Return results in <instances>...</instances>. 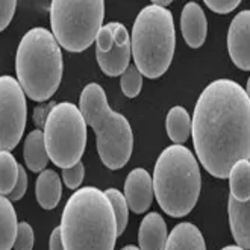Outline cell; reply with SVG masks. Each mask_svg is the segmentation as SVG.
<instances>
[{"mask_svg": "<svg viewBox=\"0 0 250 250\" xmlns=\"http://www.w3.org/2000/svg\"><path fill=\"white\" fill-rule=\"evenodd\" d=\"M32 247H34V229L27 222H21L17 226L14 250H32Z\"/></svg>", "mask_w": 250, "mask_h": 250, "instance_id": "d4e9b609", "label": "cell"}, {"mask_svg": "<svg viewBox=\"0 0 250 250\" xmlns=\"http://www.w3.org/2000/svg\"><path fill=\"white\" fill-rule=\"evenodd\" d=\"M56 106V102L50 100V102H46V104H41V105H37L34 108V123L42 129L44 125H46V120H47V117L50 114V111Z\"/></svg>", "mask_w": 250, "mask_h": 250, "instance_id": "83f0119b", "label": "cell"}, {"mask_svg": "<svg viewBox=\"0 0 250 250\" xmlns=\"http://www.w3.org/2000/svg\"><path fill=\"white\" fill-rule=\"evenodd\" d=\"M112 27V42L106 52H96V60L100 70L106 76H120L130 64V35L125 24L119 21H111Z\"/></svg>", "mask_w": 250, "mask_h": 250, "instance_id": "30bf717a", "label": "cell"}, {"mask_svg": "<svg viewBox=\"0 0 250 250\" xmlns=\"http://www.w3.org/2000/svg\"><path fill=\"white\" fill-rule=\"evenodd\" d=\"M153 196L170 217H185L194 209L200 196L199 163L184 144L168 146L153 167Z\"/></svg>", "mask_w": 250, "mask_h": 250, "instance_id": "3957f363", "label": "cell"}, {"mask_svg": "<svg viewBox=\"0 0 250 250\" xmlns=\"http://www.w3.org/2000/svg\"><path fill=\"white\" fill-rule=\"evenodd\" d=\"M104 193L106 194L114 215H115V222H117V235H120L125 232L126 226H127V220H129V207L126 203L125 196L122 194V191H119L117 188H108Z\"/></svg>", "mask_w": 250, "mask_h": 250, "instance_id": "603a6c76", "label": "cell"}, {"mask_svg": "<svg viewBox=\"0 0 250 250\" xmlns=\"http://www.w3.org/2000/svg\"><path fill=\"white\" fill-rule=\"evenodd\" d=\"M79 109L96 134L97 152L109 170L123 168L134 150V134L127 119L108 105L106 93L99 83H88L79 97Z\"/></svg>", "mask_w": 250, "mask_h": 250, "instance_id": "5b68a950", "label": "cell"}, {"mask_svg": "<svg viewBox=\"0 0 250 250\" xmlns=\"http://www.w3.org/2000/svg\"><path fill=\"white\" fill-rule=\"evenodd\" d=\"M207 6L217 14H228L233 11L235 8H238L240 0H205Z\"/></svg>", "mask_w": 250, "mask_h": 250, "instance_id": "f546056e", "label": "cell"}, {"mask_svg": "<svg viewBox=\"0 0 250 250\" xmlns=\"http://www.w3.org/2000/svg\"><path fill=\"white\" fill-rule=\"evenodd\" d=\"M26 189H27V174L24 171V166L19 164V179H17V184H16V187H14L12 193L9 194L8 199L11 202L20 200L26 194Z\"/></svg>", "mask_w": 250, "mask_h": 250, "instance_id": "f1b7e54d", "label": "cell"}, {"mask_svg": "<svg viewBox=\"0 0 250 250\" xmlns=\"http://www.w3.org/2000/svg\"><path fill=\"white\" fill-rule=\"evenodd\" d=\"M222 250H244V249H241V247H238V246H226V247H223Z\"/></svg>", "mask_w": 250, "mask_h": 250, "instance_id": "d6a6232c", "label": "cell"}, {"mask_svg": "<svg viewBox=\"0 0 250 250\" xmlns=\"http://www.w3.org/2000/svg\"><path fill=\"white\" fill-rule=\"evenodd\" d=\"M167 241V225L158 212L146 214L140 223V250H164Z\"/></svg>", "mask_w": 250, "mask_h": 250, "instance_id": "9a60e30c", "label": "cell"}, {"mask_svg": "<svg viewBox=\"0 0 250 250\" xmlns=\"http://www.w3.org/2000/svg\"><path fill=\"white\" fill-rule=\"evenodd\" d=\"M49 247H50V250H64L62 238H61V229H60V228H55V229L52 230Z\"/></svg>", "mask_w": 250, "mask_h": 250, "instance_id": "4dcf8cb0", "label": "cell"}, {"mask_svg": "<svg viewBox=\"0 0 250 250\" xmlns=\"http://www.w3.org/2000/svg\"><path fill=\"white\" fill-rule=\"evenodd\" d=\"M17 214L12 202L0 196V250H11L17 235Z\"/></svg>", "mask_w": 250, "mask_h": 250, "instance_id": "ffe728a7", "label": "cell"}, {"mask_svg": "<svg viewBox=\"0 0 250 250\" xmlns=\"http://www.w3.org/2000/svg\"><path fill=\"white\" fill-rule=\"evenodd\" d=\"M19 179V163L8 150H0V196H9Z\"/></svg>", "mask_w": 250, "mask_h": 250, "instance_id": "7402d4cb", "label": "cell"}, {"mask_svg": "<svg viewBox=\"0 0 250 250\" xmlns=\"http://www.w3.org/2000/svg\"><path fill=\"white\" fill-rule=\"evenodd\" d=\"M64 61L60 44L46 27L27 31L17 49L16 73L24 94L34 102H46L62 81Z\"/></svg>", "mask_w": 250, "mask_h": 250, "instance_id": "277c9868", "label": "cell"}, {"mask_svg": "<svg viewBox=\"0 0 250 250\" xmlns=\"http://www.w3.org/2000/svg\"><path fill=\"white\" fill-rule=\"evenodd\" d=\"M122 250H140V247H135V246H132V244H127V246H125Z\"/></svg>", "mask_w": 250, "mask_h": 250, "instance_id": "836d02e7", "label": "cell"}, {"mask_svg": "<svg viewBox=\"0 0 250 250\" xmlns=\"http://www.w3.org/2000/svg\"><path fill=\"white\" fill-rule=\"evenodd\" d=\"M228 214H229V225L233 240L237 246L249 250L250 247V203L238 202L229 194L228 202Z\"/></svg>", "mask_w": 250, "mask_h": 250, "instance_id": "5bb4252c", "label": "cell"}, {"mask_svg": "<svg viewBox=\"0 0 250 250\" xmlns=\"http://www.w3.org/2000/svg\"><path fill=\"white\" fill-rule=\"evenodd\" d=\"M23 158L26 167L31 171L37 173L46 170L49 156H47L46 144H44V135L41 129H35L27 134L23 146Z\"/></svg>", "mask_w": 250, "mask_h": 250, "instance_id": "ac0fdd59", "label": "cell"}, {"mask_svg": "<svg viewBox=\"0 0 250 250\" xmlns=\"http://www.w3.org/2000/svg\"><path fill=\"white\" fill-rule=\"evenodd\" d=\"M125 199L134 214H143L150 208L153 202L152 176L144 168H134L125 182Z\"/></svg>", "mask_w": 250, "mask_h": 250, "instance_id": "7c38bea8", "label": "cell"}, {"mask_svg": "<svg viewBox=\"0 0 250 250\" xmlns=\"http://www.w3.org/2000/svg\"><path fill=\"white\" fill-rule=\"evenodd\" d=\"M83 176H85V166H83V163H81V161L73 167L62 168L64 184L70 189H78L81 187L82 181H83Z\"/></svg>", "mask_w": 250, "mask_h": 250, "instance_id": "484cf974", "label": "cell"}, {"mask_svg": "<svg viewBox=\"0 0 250 250\" xmlns=\"http://www.w3.org/2000/svg\"><path fill=\"white\" fill-rule=\"evenodd\" d=\"M181 31L185 42L191 49L203 46L208 34V21L203 8L196 2H188L181 12Z\"/></svg>", "mask_w": 250, "mask_h": 250, "instance_id": "4fadbf2b", "label": "cell"}, {"mask_svg": "<svg viewBox=\"0 0 250 250\" xmlns=\"http://www.w3.org/2000/svg\"><path fill=\"white\" fill-rule=\"evenodd\" d=\"M17 9L16 0H0V32L5 31L11 23Z\"/></svg>", "mask_w": 250, "mask_h": 250, "instance_id": "4316f807", "label": "cell"}, {"mask_svg": "<svg viewBox=\"0 0 250 250\" xmlns=\"http://www.w3.org/2000/svg\"><path fill=\"white\" fill-rule=\"evenodd\" d=\"M150 5L158 6V8H167V6L171 5V0H153Z\"/></svg>", "mask_w": 250, "mask_h": 250, "instance_id": "1f68e13d", "label": "cell"}, {"mask_svg": "<svg viewBox=\"0 0 250 250\" xmlns=\"http://www.w3.org/2000/svg\"><path fill=\"white\" fill-rule=\"evenodd\" d=\"M230 196L238 202L250 200V161L238 159L228 173Z\"/></svg>", "mask_w": 250, "mask_h": 250, "instance_id": "d6986e66", "label": "cell"}, {"mask_svg": "<svg viewBox=\"0 0 250 250\" xmlns=\"http://www.w3.org/2000/svg\"><path fill=\"white\" fill-rule=\"evenodd\" d=\"M228 52L232 62L243 71L250 70V11L238 12L228 31Z\"/></svg>", "mask_w": 250, "mask_h": 250, "instance_id": "8fae6325", "label": "cell"}, {"mask_svg": "<svg viewBox=\"0 0 250 250\" xmlns=\"http://www.w3.org/2000/svg\"><path fill=\"white\" fill-rule=\"evenodd\" d=\"M35 197L42 209H55L62 197L61 178L55 170H42L35 181Z\"/></svg>", "mask_w": 250, "mask_h": 250, "instance_id": "2e32d148", "label": "cell"}, {"mask_svg": "<svg viewBox=\"0 0 250 250\" xmlns=\"http://www.w3.org/2000/svg\"><path fill=\"white\" fill-rule=\"evenodd\" d=\"M120 86L126 97L134 99L141 93L143 88V75L135 67V64H129L126 70L120 75Z\"/></svg>", "mask_w": 250, "mask_h": 250, "instance_id": "cb8c5ba5", "label": "cell"}, {"mask_svg": "<svg viewBox=\"0 0 250 250\" xmlns=\"http://www.w3.org/2000/svg\"><path fill=\"white\" fill-rule=\"evenodd\" d=\"M176 47L173 14L167 8L147 5L134 21L130 55L143 76L156 79L168 70Z\"/></svg>", "mask_w": 250, "mask_h": 250, "instance_id": "8992f818", "label": "cell"}, {"mask_svg": "<svg viewBox=\"0 0 250 250\" xmlns=\"http://www.w3.org/2000/svg\"><path fill=\"white\" fill-rule=\"evenodd\" d=\"M167 135L174 144H184L191 134V117L184 106H173L166 119Z\"/></svg>", "mask_w": 250, "mask_h": 250, "instance_id": "44dd1931", "label": "cell"}, {"mask_svg": "<svg viewBox=\"0 0 250 250\" xmlns=\"http://www.w3.org/2000/svg\"><path fill=\"white\" fill-rule=\"evenodd\" d=\"M47 156L60 168L78 164L86 146V123L75 104L61 102L50 111L42 127Z\"/></svg>", "mask_w": 250, "mask_h": 250, "instance_id": "ba28073f", "label": "cell"}, {"mask_svg": "<svg viewBox=\"0 0 250 250\" xmlns=\"http://www.w3.org/2000/svg\"><path fill=\"white\" fill-rule=\"evenodd\" d=\"M26 94L17 79L0 76V150H12L20 143L26 127Z\"/></svg>", "mask_w": 250, "mask_h": 250, "instance_id": "9c48e42d", "label": "cell"}, {"mask_svg": "<svg viewBox=\"0 0 250 250\" xmlns=\"http://www.w3.org/2000/svg\"><path fill=\"white\" fill-rule=\"evenodd\" d=\"M164 250H207V244L197 226L184 222L167 235Z\"/></svg>", "mask_w": 250, "mask_h": 250, "instance_id": "e0dca14e", "label": "cell"}, {"mask_svg": "<svg viewBox=\"0 0 250 250\" xmlns=\"http://www.w3.org/2000/svg\"><path fill=\"white\" fill-rule=\"evenodd\" d=\"M60 229L64 250H114L119 238L111 203L96 187L79 188L68 197Z\"/></svg>", "mask_w": 250, "mask_h": 250, "instance_id": "7a4b0ae2", "label": "cell"}, {"mask_svg": "<svg viewBox=\"0 0 250 250\" xmlns=\"http://www.w3.org/2000/svg\"><path fill=\"white\" fill-rule=\"evenodd\" d=\"M189 135L205 170L226 179L233 163L250 158L249 93L235 81H212L197 99Z\"/></svg>", "mask_w": 250, "mask_h": 250, "instance_id": "6da1fadb", "label": "cell"}, {"mask_svg": "<svg viewBox=\"0 0 250 250\" xmlns=\"http://www.w3.org/2000/svg\"><path fill=\"white\" fill-rule=\"evenodd\" d=\"M104 0H53L50 3L52 35L68 52L79 53L94 42L104 26Z\"/></svg>", "mask_w": 250, "mask_h": 250, "instance_id": "52a82bcc", "label": "cell"}]
</instances>
